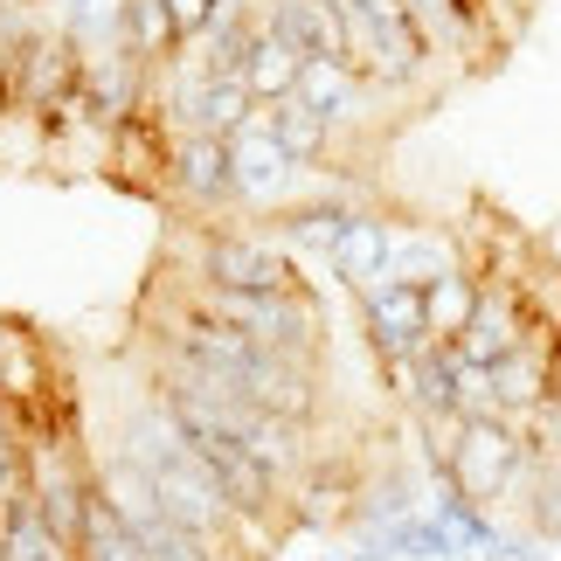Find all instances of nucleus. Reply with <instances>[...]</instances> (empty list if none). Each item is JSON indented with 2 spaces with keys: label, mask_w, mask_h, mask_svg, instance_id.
Wrapping results in <instances>:
<instances>
[{
  "label": "nucleus",
  "mask_w": 561,
  "mask_h": 561,
  "mask_svg": "<svg viewBox=\"0 0 561 561\" xmlns=\"http://www.w3.org/2000/svg\"><path fill=\"white\" fill-rule=\"evenodd\" d=\"M49 14H56V28L70 35L83 56L118 49L125 42V0H49Z\"/></svg>",
  "instance_id": "nucleus-16"
},
{
  "label": "nucleus",
  "mask_w": 561,
  "mask_h": 561,
  "mask_svg": "<svg viewBox=\"0 0 561 561\" xmlns=\"http://www.w3.org/2000/svg\"><path fill=\"white\" fill-rule=\"evenodd\" d=\"M471 306H479V264H450V271H437L423 285V327H430V340H458L465 327H471Z\"/></svg>",
  "instance_id": "nucleus-15"
},
{
  "label": "nucleus",
  "mask_w": 561,
  "mask_h": 561,
  "mask_svg": "<svg viewBox=\"0 0 561 561\" xmlns=\"http://www.w3.org/2000/svg\"><path fill=\"white\" fill-rule=\"evenodd\" d=\"M347 62L375 83L381 98H409L437 62V42L423 35V21L402 0H354L347 14Z\"/></svg>",
  "instance_id": "nucleus-3"
},
{
  "label": "nucleus",
  "mask_w": 561,
  "mask_h": 561,
  "mask_svg": "<svg viewBox=\"0 0 561 561\" xmlns=\"http://www.w3.org/2000/svg\"><path fill=\"white\" fill-rule=\"evenodd\" d=\"M360 306V333H368V347L381 360V375L409 368L423 347H430V327H423V285H409V277H381L354 298Z\"/></svg>",
  "instance_id": "nucleus-6"
},
{
  "label": "nucleus",
  "mask_w": 561,
  "mask_h": 561,
  "mask_svg": "<svg viewBox=\"0 0 561 561\" xmlns=\"http://www.w3.org/2000/svg\"><path fill=\"white\" fill-rule=\"evenodd\" d=\"M298 70H306V56H298L277 28H264V14H256L250 56H243V91H250L256 104H277V98L298 91Z\"/></svg>",
  "instance_id": "nucleus-13"
},
{
  "label": "nucleus",
  "mask_w": 561,
  "mask_h": 561,
  "mask_svg": "<svg viewBox=\"0 0 561 561\" xmlns=\"http://www.w3.org/2000/svg\"><path fill=\"white\" fill-rule=\"evenodd\" d=\"M396 229H402V222H396L388 208L360 202V208L347 215V229H340V243L327 250V271L360 298L368 285H381V277H388V264H396Z\"/></svg>",
  "instance_id": "nucleus-9"
},
{
  "label": "nucleus",
  "mask_w": 561,
  "mask_h": 561,
  "mask_svg": "<svg viewBox=\"0 0 561 561\" xmlns=\"http://www.w3.org/2000/svg\"><path fill=\"white\" fill-rule=\"evenodd\" d=\"M465 264V243L444 229H396V264H388V277H409V285H430L437 271Z\"/></svg>",
  "instance_id": "nucleus-18"
},
{
  "label": "nucleus",
  "mask_w": 561,
  "mask_h": 561,
  "mask_svg": "<svg viewBox=\"0 0 561 561\" xmlns=\"http://www.w3.org/2000/svg\"><path fill=\"white\" fill-rule=\"evenodd\" d=\"M256 112H264V104L243 91V77H202V91L187 98V112H181L174 133H215V139H236Z\"/></svg>",
  "instance_id": "nucleus-12"
},
{
  "label": "nucleus",
  "mask_w": 561,
  "mask_h": 561,
  "mask_svg": "<svg viewBox=\"0 0 561 561\" xmlns=\"http://www.w3.org/2000/svg\"><path fill=\"white\" fill-rule=\"evenodd\" d=\"M0 561H70L62 534L42 520V506H35L28 485H21L8 506H0Z\"/></svg>",
  "instance_id": "nucleus-14"
},
{
  "label": "nucleus",
  "mask_w": 561,
  "mask_h": 561,
  "mask_svg": "<svg viewBox=\"0 0 561 561\" xmlns=\"http://www.w3.org/2000/svg\"><path fill=\"white\" fill-rule=\"evenodd\" d=\"M14 8H49V0H14Z\"/></svg>",
  "instance_id": "nucleus-23"
},
{
  "label": "nucleus",
  "mask_w": 561,
  "mask_h": 561,
  "mask_svg": "<svg viewBox=\"0 0 561 561\" xmlns=\"http://www.w3.org/2000/svg\"><path fill=\"white\" fill-rule=\"evenodd\" d=\"M402 8L423 21V35L437 42V56H450V62H485V49H492L485 0H402Z\"/></svg>",
  "instance_id": "nucleus-11"
},
{
  "label": "nucleus",
  "mask_w": 561,
  "mask_h": 561,
  "mask_svg": "<svg viewBox=\"0 0 561 561\" xmlns=\"http://www.w3.org/2000/svg\"><path fill=\"white\" fill-rule=\"evenodd\" d=\"M181 256L194 285H229V291H298L306 271L298 256L277 243L264 222H243V215H222V222H187Z\"/></svg>",
  "instance_id": "nucleus-1"
},
{
  "label": "nucleus",
  "mask_w": 561,
  "mask_h": 561,
  "mask_svg": "<svg viewBox=\"0 0 561 561\" xmlns=\"http://www.w3.org/2000/svg\"><path fill=\"white\" fill-rule=\"evenodd\" d=\"M554 375H561V327L548 319V327H534L520 347H506L500 360H492V409L520 423L534 402H548Z\"/></svg>",
  "instance_id": "nucleus-7"
},
{
  "label": "nucleus",
  "mask_w": 561,
  "mask_h": 561,
  "mask_svg": "<svg viewBox=\"0 0 561 561\" xmlns=\"http://www.w3.org/2000/svg\"><path fill=\"white\" fill-rule=\"evenodd\" d=\"M375 541H381L388 554H396V561H465V554H458V541L444 534V520H437L430 506L402 513V520H396V527H381Z\"/></svg>",
  "instance_id": "nucleus-19"
},
{
  "label": "nucleus",
  "mask_w": 561,
  "mask_h": 561,
  "mask_svg": "<svg viewBox=\"0 0 561 561\" xmlns=\"http://www.w3.org/2000/svg\"><path fill=\"white\" fill-rule=\"evenodd\" d=\"M70 561H146L139 534L104 506V492H91V506H83V527H77V541H70Z\"/></svg>",
  "instance_id": "nucleus-17"
},
{
  "label": "nucleus",
  "mask_w": 561,
  "mask_h": 561,
  "mask_svg": "<svg viewBox=\"0 0 561 561\" xmlns=\"http://www.w3.org/2000/svg\"><path fill=\"white\" fill-rule=\"evenodd\" d=\"M187 222H222L236 215V181H229V139L215 133H167V160H160V194Z\"/></svg>",
  "instance_id": "nucleus-4"
},
{
  "label": "nucleus",
  "mask_w": 561,
  "mask_h": 561,
  "mask_svg": "<svg viewBox=\"0 0 561 561\" xmlns=\"http://www.w3.org/2000/svg\"><path fill=\"white\" fill-rule=\"evenodd\" d=\"M28 485V402L0 396V506Z\"/></svg>",
  "instance_id": "nucleus-20"
},
{
  "label": "nucleus",
  "mask_w": 561,
  "mask_h": 561,
  "mask_svg": "<svg viewBox=\"0 0 561 561\" xmlns=\"http://www.w3.org/2000/svg\"><path fill=\"white\" fill-rule=\"evenodd\" d=\"M139 548H146V561H222L194 527H181V520H153V527H139Z\"/></svg>",
  "instance_id": "nucleus-22"
},
{
  "label": "nucleus",
  "mask_w": 561,
  "mask_h": 561,
  "mask_svg": "<svg viewBox=\"0 0 561 561\" xmlns=\"http://www.w3.org/2000/svg\"><path fill=\"white\" fill-rule=\"evenodd\" d=\"M527 437L513 416H458L450 430V458H444V479L437 485H458L465 500H479L492 513H520V492H527Z\"/></svg>",
  "instance_id": "nucleus-2"
},
{
  "label": "nucleus",
  "mask_w": 561,
  "mask_h": 561,
  "mask_svg": "<svg viewBox=\"0 0 561 561\" xmlns=\"http://www.w3.org/2000/svg\"><path fill=\"white\" fill-rule=\"evenodd\" d=\"M264 28H277L306 62H347V14L327 8V0H256Z\"/></svg>",
  "instance_id": "nucleus-10"
},
{
  "label": "nucleus",
  "mask_w": 561,
  "mask_h": 561,
  "mask_svg": "<svg viewBox=\"0 0 561 561\" xmlns=\"http://www.w3.org/2000/svg\"><path fill=\"white\" fill-rule=\"evenodd\" d=\"M450 416H500L492 409V360H471L450 347Z\"/></svg>",
  "instance_id": "nucleus-21"
},
{
  "label": "nucleus",
  "mask_w": 561,
  "mask_h": 561,
  "mask_svg": "<svg viewBox=\"0 0 561 561\" xmlns=\"http://www.w3.org/2000/svg\"><path fill=\"white\" fill-rule=\"evenodd\" d=\"M229 181H236V215H250V222H264V215H277L285 202H298V194L312 187L306 167H298L285 146L271 139L264 112H256L243 133L229 139Z\"/></svg>",
  "instance_id": "nucleus-5"
},
{
  "label": "nucleus",
  "mask_w": 561,
  "mask_h": 561,
  "mask_svg": "<svg viewBox=\"0 0 561 561\" xmlns=\"http://www.w3.org/2000/svg\"><path fill=\"white\" fill-rule=\"evenodd\" d=\"M298 98H306L312 112L327 118L340 139H347V153H360V139H368V104L381 91L354 70V62H327V56L306 62V70H298Z\"/></svg>",
  "instance_id": "nucleus-8"
}]
</instances>
